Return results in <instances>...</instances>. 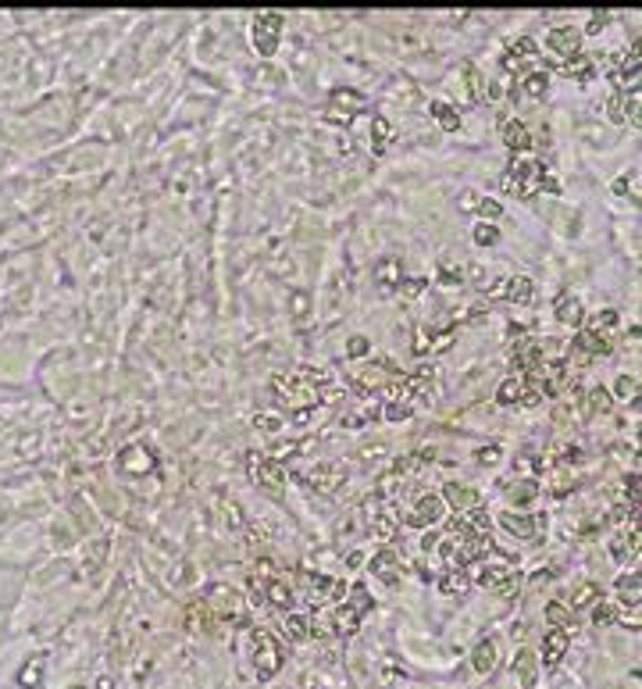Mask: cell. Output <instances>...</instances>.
<instances>
[{
    "instance_id": "6da1fadb",
    "label": "cell",
    "mask_w": 642,
    "mask_h": 689,
    "mask_svg": "<svg viewBox=\"0 0 642 689\" xmlns=\"http://www.w3.org/2000/svg\"><path fill=\"white\" fill-rule=\"evenodd\" d=\"M546 179V165L542 161H514L510 172L503 175V190L517 193V197H535Z\"/></svg>"
},
{
    "instance_id": "7a4b0ae2",
    "label": "cell",
    "mask_w": 642,
    "mask_h": 689,
    "mask_svg": "<svg viewBox=\"0 0 642 689\" xmlns=\"http://www.w3.org/2000/svg\"><path fill=\"white\" fill-rule=\"evenodd\" d=\"M610 333H599V328H582L574 340H571V354H567V365H589L593 357H599V354H610Z\"/></svg>"
},
{
    "instance_id": "3957f363",
    "label": "cell",
    "mask_w": 642,
    "mask_h": 689,
    "mask_svg": "<svg viewBox=\"0 0 642 689\" xmlns=\"http://www.w3.org/2000/svg\"><path fill=\"white\" fill-rule=\"evenodd\" d=\"M372 611V593L364 589V586H353L350 589V600L335 611V628H339L343 636H350V633H357V625H360V618Z\"/></svg>"
},
{
    "instance_id": "277c9868",
    "label": "cell",
    "mask_w": 642,
    "mask_h": 689,
    "mask_svg": "<svg viewBox=\"0 0 642 689\" xmlns=\"http://www.w3.org/2000/svg\"><path fill=\"white\" fill-rule=\"evenodd\" d=\"M443 515H446V500H443V493H421V497L414 500V507L404 515V522H407V525H414V529H428V525H439V522H443Z\"/></svg>"
},
{
    "instance_id": "5b68a950",
    "label": "cell",
    "mask_w": 642,
    "mask_h": 689,
    "mask_svg": "<svg viewBox=\"0 0 642 689\" xmlns=\"http://www.w3.org/2000/svg\"><path fill=\"white\" fill-rule=\"evenodd\" d=\"M254 661H257V675L261 679H271L275 672L282 668V650H279V639L264 628L254 633Z\"/></svg>"
},
{
    "instance_id": "8992f818",
    "label": "cell",
    "mask_w": 642,
    "mask_h": 689,
    "mask_svg": "<svg viewBox=\"0 0 642 689\" xmlns=\"http://www.w3.org/2000/svg\"><path fill=\"white\" fill-rule=\"evenodd\" d=\"M279 36H282V18L275 11H264V15L254 18V47H257V54L271 57L275 50H279Z\"/></svg>"
},
{
    "instance_id": "52a82bcc",
    "label": "cell",
    "mask_w": 642,
    "mask_h": 689,
    "mask_svg": "<svg viewBox=\"0 0 642 689\" xmlns=\"http://www.w3.org/2000/svg\"><path fill=\"white\" fill-rule=\"evenodd\" d=\"M360 104H364V97H360V93H353V89H335L332 100H328L325 118H328V122H335V126H350V122H353V114L360 111Z\"/></svg>"
},
{
    "instance_id": "ba28073f",
    "label": "cell",
    "mask_w": 642,
    "mask_h": 689,
    "mask_svg": "<svg viewBox=\"0 0 642 689\" xmlns=\"http://www.w3.org/2000/svg\"><path fill=\"white\" fill-rule=\"evenodd\" d=\"M489 296H507V301H514V304H528L532 301V279L528 275L503 279L496 286H489Z\"/></svg>"
},
{
    "instance_id": "9c48e42d",
    "label": "cell",
    "mask_w": 642,
    "mask_h": 689,
    "mask_svg": "<svg viewBox=\"0 0 642 689\" xmlns=\"http://www.w3.org/2000/svg\"><path fill=\"white\" fill-rule=\"evenodd\" d=\"M546 47L557 50L560 57H574V54H582V50H578V47H582V33L571 29V25H560V29H553V33L546 36Z\"/></svg>"
},
{
    "instance_id": "30bf717a",
    "label": "cell",
    "mask_w": 642,
    "mask_h": 689,
    "mask_svg": "<svg viewBox=\"0 0 642 689\" xmlns=\"http://www.w3.org/2000/svg\"><path fill=\"white\" fill-rule=\"evenodd\" d=\"M250 471H254V478H257V483H264V486H282V483H286V468H282L279 461H268V457H250Z\"/></svg>"
},
{
    "instance_id": "8fae6325",
    "label": "cell",
    "mask_w": 642,
    "mask_h": 689,
    "mask_svg": "<svg viewBox=\"0 0 642 689\" xmlns=\"http://www.w3.org/2000/svg\"><path fill=\"white\" fill-rule=\"evenodd\" d=\"M500 132H503V143L510 146L514 154H525L528 146H532V132H528V129H525L521 122H517V118H507Z\"/></svg>"
},
{
    "instance_id": "7c38bea8",
    "label": "cell",
    "mask_w": 642,
    "mask_h": 689,
    "mask_svg": "<svg viewBox=\"0 0 642 689\" xmlns=\"http://www.w3.org/2000/svg\"><path fill=\"white\" fill-rule=\"evenodd\" d=\"M567 633L564 628H553L546 639H542V665H560L564 661V653H567Z\"/></svg>"
},
{
    "instance_id": "4fadbf2b",
    "label": "cell",
    "mask_w": 642,
    "mask_h": 689,
    "mask_svg": "<svg viewBox=\"0 0 642 689\" xmlns=\"http://www.w3.org/2000/svg\"><path fill=\"white\" fill-rule=\"evenodd\" d=\"M443 500L453 503L457 511H471V507H478V493L468 490V486H457V483H450V486L443 490Z\"/></svg>"
},
{
    "instance_id": "5bb4252c",
    "label": "cell",
    "mask_w": 642,
    "mask_h": 689,
    "mask_svg": "<svg viewBox=\"0 0 642 689\" xmlns=\"http://www.w3.org/2000/svg\"><path fill=\"white\" fill-rule=\"evenodd\" d=\"M500 522H503V529H510V532H517V536H525V539L539 536V529H542V518H539V515H532V518H521V515H500Z\"/></svg>"
},
{
    "instance_id": "9a60e30c",
    "label": "cell",
    "mask_w": 642,
    "mask_h": 689,
    "mask_svg": "<svg viewBox=\"0 0 642 689\" xmlns=\"http://www.w3.org/2000/svg\"><path fill=\"white\" fill-rule=\"evenodd\" d=\"M496 661H500V650H496V639H482L478 646H475V672H482V675H489L496 668Z\"/></svg>"
},
{
    "instance_id": "2e32d148",
    "label": "cell",
    "mask_w": 642,
    "mask_h": 689,
    "mask_svg": "<svg viewBox=\"0 0 642 689\" xmlns=\"http://www.w3.org/2000/svg\"><path fill=\"white\" fill-rule=\"evenodd\" d=\"M557 321H564V325H582L586 321V311H582V304H578V296H560V301H557Z\"/></svg>"
},
{
    "instance_id": "e0dca14e",
    "label": "cell",
    "mask_w": 642,
    "mask_h": 689,
    "mask_svg": "<svg viewBox=\"0 0 642 689\" xmlns=\"http://www.w3.org/2000/svg\"><path fill=\"white\" fill-rule=\"evenodd\" d=\"M610 550H614V557H618V561H625V564H628V554H632V557L639 554V529L632 525V532H625V536H614V543H610Z\"/></svg>"
},
{
    "instance_id": "ac0fdd59",
    "label": "cell",
    "mask_w": 642,
    "mask_h": 689,
    "mask_svg": "<svg viewBox=\"0 0 642 689\" xmlns=\"http://www.w3.org/2000/svg\"><path fill=\"white\" fill-rule=\"evenodd\" d=\"M372 572H375L382 582H396V575H400V564H396V554L382 550V554L372 561Z\"/></svg>"
},
{
    "instance_id": "d6986e66",
    "label": "cell",
    "mask_w": 642,
    "mask_h": 689,
    "mask_svg": "<svg viewBox=\"0 0 642 689\" xmlns=\"http://www.w3.org/2000/svg\"><path fill=\"white\" fill-rule=\"evenodd\" d=\"M639 568H632V572L628 575H621L618 579V593H621V600L625 604H632V607H639Z\"/></svg>"
},
{
    "instance_id": "ffe728a7",
    "label": "cell",
    "mask_w": 642,
    "mask_h": 689,
    "mask_svg": "<svg viewBox=\"0 0 642 689\" xmlns=\"http://www.w3.org/2000/svg\"><path fill=\"white\" fill-rule=\"evenodd\" d=\"M521 397H525V382L521 379H507L500 386V393H496V404L510 407V404H521Z\"/></svg>"
},
{
    "instance_id": "44dd1931",
    "label": "cell",
    "mask_w": 642,
    "mask_h": 689,
    "mask_svg": "<svg viewBox=\"0 0 642 689\" xmlns=\"http://www.w3.org/2000/svg\"><path fill=\"white\" fill-rule=\"evenodd\" d=\"M432 114L439 118V126H443L446 132H457V129H461V114H457L446 100H436V104H432Z\"/></svg>"
},
{
    "instance_id": "7402d4cb",
    "label": "cell",
    "mask_w": 642,
    "mask_h": 689,
    "mask_svg": "<svg viewBox=\"0 0 642 689\" xmlns=\"http://www.w3.org/2000/svg\"><path fill=\"white\" fill-rule=\"evenodd\" d=\"M439 589H443V593H464V589H468V575H464V568H450V575H443V579H439Z\"/></svg>"
},
{
    "instance_id": "603a6c76",
    "label": "cell",
    "mask_w": 642,
    "mask_h": 689,
    "mask_svg": "<svg viewBox=\"0 0 642 689\" xmlns=\"http://www.w3.org/2000/svg\"><path fill=\"white\" fill-rule=\"evenodd\" d=\"M564 72L574 75V79H589L593 75V61H589L586 54H574V57H567V61H564Z\"/></svg>"
},
{
    "instance_id": "cb8c5ba5",
    "label": "cell",
    "mask_w": 642,
    "mask_h": 689,
    "mask_svg": "<svg viewBox=\"0 0 642 689\" xmlns=\"http://www.w3.org/2000/svg\"><path fill=\"white\" fill-rule=\"evenodd\" d=\"M268 600H271L275 607H289V600H293V589H289L282 579H275V582L268 586Z\"/></svg>"
},
{
    "instance_id": "d4e9b609",
    "label": "cell",
    "mask_w": 642,
    "mask_h": 689,
    "mask_svg": "<svg viewBox=\"0 0 642 689\" xmlns=\"http://www.w3.org/2000/svg\"><path fill=\"white\" fill-rule=\"evenodd\" d=\"M625 107H628V97L625 93H614V97H610V104H606V118H610V122H618V126L628 122V111Z\"/></svg>"
},
{
    "instance_id": "484cf974",
    "label": "cell",
    "mask_w": 642,
    "mask_h": 689,
    "mask_svg": "<svg viewBox=\"0 0 642 689\" xmlns=\"http://www.w3.org/2000/svg\"><path fill=\"white\" fill-rule=\"evenodd\" d=\"M475 243H478V247H493V243H500V229H496L493 222L475 225Z\"/></svg>"
},
{
    "instance_id": "4316f807",
    "label": "cell",
    "mask_w": 642,
    "mask_h": 689,
    "mask_svg": "<svg viewBox=\"0 0 642 689\" xmlns=\"http://www.w3.org/2000/svg\"><path fill=\"white\" fill-rule=\"evenodd\" d=\"M546 86H549L546 72H528V75H525V93H528V97H542Z\"/></svg>"
},
{
    "instance_id": "83f0119b",
    "label": "cell",
    "mask_w": 642,
    "mask_h": 689,
    "mask_svg": "<svg viewBox=\"0 0 642 689\" xmlns=\"http://www.w3.org/2000/svg\"><path fill=\"white\" fill-rule=\"evenodd\" d=\"M610 400H614V397H610L606 386H593V389H589V411H606Z\"/></svg>"
},
{
    "instance_id": "f1b7e54d",
    "label": "cell",
    "mask_w": 642,
    "mask_h": 689,
    "mask_svg": "<svg viewBox=\"0 0 642 689\" xmlns=\"http://www.w3.org/2000/svg\"><path fill=\"white\" fill-rule=\"evenodd\" d=\"M379 279L385 282V286H400L404 279H400V264H396V261H382L379 264Z\"/></svg>"
},
{
    "instance_id": "f546056e",
    "label": "cell",
    "mask_w": 642,
    "mask_h": 689,
    "mask_svg": "<svg viewBox=\"0 0 642 689\" xmlns=\"http://www.w3.org/2000/svg\"><path fill=\"white\" fill-rule=\"evenodd\" d=\"M375 151H385V146H389V139H392V126L385 122V118H375Z\"/></svg>"
},
{
    "instance_id": "4dcf8cb0",
    "label": "cell",
    "mask_w": 642,
    "mask_h": 689,
    "mask_svg": "<svg viewBox=\"0 0 642 689\" xmlns=\"http://www.w3.org/2000/svg\"><path fill=\"white\" fill-rule=\"evenodd\" d=\"M286 633H289V639H303V636H307V618H303V614H289L286 618Z\"/></svg>"
},
{
    "instance_id": "1f68e13d",
    "label": "cell",
    "mask_w": 642,
    "mask_h": 689,
    "mask_svg": "<svg viewBox=\"0 0 642 689\" xmlns=\"http://www.w3.org/2000/svg\"><path fill=\"white\" fill-rule=\"evenodd\" d=\"M596 593H599V586H596V582L578 586V593H574V607H586V604H593V600H596Z\"/></svg>"
},
{
    "instance_id": "d6a6232c",
    "label": "cell",
    "mask_w": 642,
    "mask_h": 689,
    "mask_svg": "<svg viewBox=\"0 0 642 689\" xmlns=\"http://www.w3.org/2000/svg\"><path fill=\"white\" fill-rule=\"evenodd\" d=\"M635 389H639V379H635V375H621V379H618V393H614V397H621V400H628V397H632V400H635Z\"/></svg>"
},
{
    "instance_id": "836d02e7",
    "label": "cell",
    "mask_w": 642,
    "mask_h": 689,
    "mask_svg": "<svg viewBox=\"0 0 642 689\" xmlns=\"http://www.w3.org/2000/svg\"><path fill=\"white\" fill-rule=\"evenodd\" d=\"M439 282L443 286H457V282H461V268H450L446 261L439 264Z\"/></svg>"
},
{
    "instance_id": "e575fe53",
    "label": "cell",
    "mask_w": 642,
    "mask_h": 689,
    "mask_svg": "<svg viewBox=\"0 0 642 689\" xmlns=\"http://www.w3.org/2000/svg\"><path fill=\"white\" fill-rule=\"evenodd\" d=\"M478 211H482V218H500L503 215V204L500 200H478Z\"/></svg>"
},
{
    "instance_id": "d590c367",
    "label": "cell",
    "mask_w": 642,
    "mask_h": 689,
    "mask_svg": "<svg viewBox=\"0 0 642 689\" xmlns=\"http://www.w3.org/2000/svg\"><path fill=\"white\" fill-rule=\"evenodd\" d=\"M593 621L596 625H610V621H614V607H610V604H596L593 607Z\"/></svg>"
},
{
    "instance_id": "8d00e7d4",
    "label": "cell",
    "mask_w": 642,
    "mask_h": 689,
    "mask_svg": "<svg viewBox=\"0 0 642 689\" xmlns=\"http://www.w3.org/2000/svg\"><path fill=\"white\" fill-rule=\"evenodd\" d=\"M546 618H549V621H553V625H564V621H567V607L553 600V604H549V607H546Z\"/></svg>"
},
{
    "instance_id": "74e56055",
    "label": "cell",
    "mask_w": 642,
    "mask_h": 689,
    "mask_svg": "<svg viewBox=\"0 0 642 689\" xmlns=\"http://www.w3.org/2000/svg\"><path fill=\"white\" fill-rule=\"evenodd\" d=\"M346 354H350V357H360V354H368V340H364V336H353V340L346 343Z\"/></svg>"
},
{
    "instance_id": "f35d334b",
    "label": "cell",
    "mask_w": 642,
    "mask_h": 689,
    "mask_svg": "<svg viewBox=\"0 0 642 689\" xmlns=\"http://www.w3.org/2000/svg\"><path fill=\"white\" fill-rule=\"evenodd\" d=\"M400 286H404V293H407V296H418V293L428 286V279H421V275H418V279H411V282H400Z\"/></svg>"
},
{
    "instance_id": "ab89813d",
    "label": "cell",
    "mask_w": 642,
    "mask_h": 689,
    "mask_svg": "<svg viewBox=\"0 0 642 689\" xmlns=\"http://www.w3.org/2000/svg\"><path fill=\"white\" fill-rule=\"evenodd\" d=\"M428 347H432V333H425V328H421L418 340H414V354H425Z\"/></svg>"
}]
</instances>
